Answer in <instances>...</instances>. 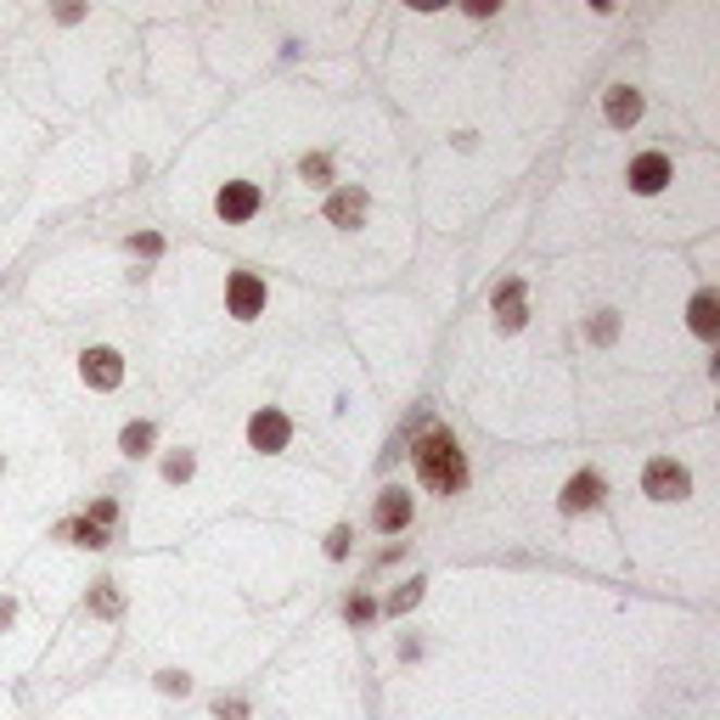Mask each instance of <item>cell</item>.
<instances>
[{
	"instance_id": "cell-1",
	"label": "cell",
	"mask_w": 720,
	"mask_h": 720,
	"mask_svg": "<svg viewBox=\"0 0 720 720\" xmlns=\"http://www.w3.org/2000/svg\"><path fill=\"white\" fill-rule=\"evenodd\" d=\"M411 462H417V479L439 489V496H456V489L468 484V456L462 445H456L445 429H429L417 445H411Z\"/></svg>"
},
{
	"instance_id": "cell-2",
	"label": "cell",
	"mask_w": 720,
	"mask_h": 720,
	"mask_svg": "<svg viewBox=\"0 0 720 720\" xmlns=\"http://www.w3.org/2000/svg\"><path fill=\"white\" fill-rule=\"evenodd\" d=\"M642 489L653 501H681L686 489H693V479H686V468L670 462V456H653V462L642 468Z\"/></svg>"
},
{
	"instance_id": "cell-3",
	"label": "cell",
	"mask_w": 720,
	"mask_h": 720,
	"mask_svg": "<svg viewBox=\"0 0 720 720\" xmlns=\"http://www.w3.org/2000/svg\"><path fill=\"white\" fill-rule=\"evenodd\" d=\"M259 186L253 181H225L220 186V198H214V209H220V220H232V225H243V220H253L259 214Z\"/></svg>"
},
{
	"instance_id": "cell-4",
	"label": "cell",
	"mask_w": 720,
	"mask_h": 720,
	"mask_svg": "<svg viewBox=\"0 0 720 720\" xmlns=\"http://www.w3.org/2000/svg\"><path fill=\"white\" fill-rule=\"evenodd\" d=\"M287 439H293V422H287L282 411H271V406L253 411V422H248V445H253V450L271 456V450H282Z\"/></svg>"
},
{
	"instance_id": "cell-5",
	"label": "cell",
	"mask_w": 720,
	"mask_h": 720,
	"mask_svg": "<svg viewBox=\"0 0 720 720\" xmlns=\"http://www.w3.org/2000/svg\"><path fill=\"white\" fill-rule=\"evenodd\" d=\"M225 299H232V315L237 321H253L259 310H265V282H259L253 271H237L232 287H225Z\"/></svg>"
},
{
	"instance_id": "cell-6",
	"label": "cell",
	"mask_w": 720,
	"mask_h": 720,
	"mask_svg": "<svg viewBox=\"0 0 720 720\" xmlns=\"http://www.w3.org/2000/svg\"><path fill=\"white\" fill-rule=\"evenodd\" d=\"M79 372H85L90 388H119L124 383V360H119V349H85Z\"/></svg>"
},
{
	"instance_id": "cell-7",
	"label": "cell",
	"mask_w": 720,
	"mask_h": 720,
	"mask_svg": "<svg viewBox=\"0 0 720 720\" xmlns=\"http://www.w3.org/2000/svg\"><path fill=\"white\" fill-rule=\"evenodd\" d=\"M367 220V191L360 186H344L326 198V225H338V232H355V225Z\"/></svg>"
},
{
	"instance_id": "cell-8",
	"label": "cell",
	"mask_w": 720,
	"mask_h": 720,
	"mask_svg": "<svg viewBox=\"0 0 720 720\" xmlns=\"http://www.w3.org/2000/svg\"><path fill=\"white\" fill-rule=\"evenodd\" d=\"M670 186V158L665 152H642L631 163V191H642V198H653V191Z\"/></svg>"
},
{
	"instance_id": "cell-9",
	"label": "cell",
	"mask_w": 720,
	"mask_h": 720,
	"mask_svg": "<svg viewBox=\"0 0 720 720\" xmlns=\"http://www.w3.org/2000/svg\"><path fill=\"white\" fill-rule=\"evenodd\" d=\"M372 523H377L383 535H400L406 523H411V496H406V489H383L377 507H372Z\"/></svg>"
},
{
	"instance_id": "cell-10",
	"label": "cell",
	"mask_w": 720,
	"mask_h": 720,
	"mask_svg": "<svg viewBox=\"0 0 720 720\" xmlns=\"http://www.w3.org/2000/svg\"><path fill=\"white\" fill-rule=\"evenodd\" d=\"M603 113H608V124H613V129H631V124L642 119V90H631V85H608Z\"/></svg>"
},
{
	"instance_id": "cell-11",
	"label": "cell",
	"mask_w": 720,
	"mask_h": 720,
	"mask_svg": "<svg viewBox=\"0 0 720 720\" xmlns=\"http://www.w3.org/2000/svg\"><path fill=\"white\" fill-rule=\"evenodd\" d=\"M592 507H603V479L597 473H574L563 484V512H592Z\"/></svg>"
},
{
	"instance_id": "cell-12",
	"label": "cell",
	"mask_w": 720,
	"mask_h": 720,
	"mask_svg": "<svg viewBox=\"0 0 720 720\" xmlns=\"http://www.w3.org/2000/svg\"><path fill=\"white\" fill-rule=\"evenodd\" d=\"M523 315H530V310H523V282H501L496 287V326H501V333H518Z\"/></svg>"
},
{
	"instance_id": "cell-13",
	"label": "cell",
	"mask_w": 720,
	"mask_h": 720,
	"mask_svg": "<svg viewBox=\"0 0 720 720\" xmlns=\"http://www.w3.org/2000/svg\"><path fill=\"white\" fill-rule=\"evenodd\" d=\"M57 541H69V546H85V551H102L113 546V530H102V523H90V518H74V523H62Z\"/></svg>"
},
{
	"instance_id": "cell-14",
	"label": "cell",
	"mask_w": 720,
	"mask_h": 720,
	"mask_svg": "<svg viewBox=\"0 0 720 720\" xmlns=\"http://www.w3.org/2000/svg\"><path fill=\"white\" fill-rule=\"evenodd\" d=\"M686 315H693V333H698V338H715V333H720V299H715L709 287L693 299V310H686Z\"/></svg>"
},
{
	"instance_id": "cell-15",
	"label": "cell",
	"mask_w": 720,
	"mask_h": 720,
	"mask_svg": "<svg viewBox=\"0 0 720 720\" xmlns=\"http://www.w3.org/2000/svg\"><path fill=\"white\" fill-rule=\"evenodd\" d=\"M85 608H90V613H102V619H119V613H124V597H119V585H113V580H102V585H90V597H85Z\"/></svg>"
},
{
	"instance_id": "cell-16",
	"label": "cell",
	"mask_w": 720,
	"mask_h": 720,
	"mask_svg": "<svg viewBox=\"0 0 720 720\" xmlns=\"http://www.w3.org/2000/svg\"><path fill=\"white\" fill-rule=\"evenodd\" d=\"M119 450L129 456V462H136V456H147V450H152V422H129V429L119 434Z\"/></svg>"
},
{
	"instance_id": "cell-17",
	"label": "cell",
	"mask_w": 720,
	"mask_h": 720,
	"mask_svg": "<svg viewBox=\"0 0 720 720\" xmlns=\"http://www.w3.org/2000/svg\"><path fill=\"white\" fill-rule=\"evenodd\" d=\"M417 597H422V580H406V585H395V592H388V613H406V608H417Z\"/></svg>"
},
{
	"instance_id": "cell-18",
	"label": "cell",
	"mask_w": 720,
	"mask_h": 720,
	"mask_svg": "<svg viewBox=\"0 0 720 720\" xmlns=\"http://www.w3.org/2000/svg\"><path fill=\"white\" fill-rule=\"evenodd\" d=\"M85 518H90V523H102V530H119V507H113V501H108V496H96V501H90V512H85Z\"/></svg>"
},
{
	"instance_id": "cell-19",
	"label": "cell",
	"mask_w": 720,
	"mask_h": 720,
	"mask_svg": "<svg viewBox=\"0 0 720 720\" xmlns=\"http://www.w3.org/2000/svg\"><path fill=\"white\" fill-rule=\"evenodd\" d=\"M163 479H170V484H186V479H191V450H175L170 462H163Z\"/></svg>"
},
{
	"instance_id": "cell-20",
	"label": "cell",
	"mask_w": 720,
	"mask_h": 720,
	"mask_svg": "<svg viewBox=\"0 0 720 720\" xmlns=\"http://www.w3.org/2000/svg\"><path fill=\"white\" fill-rule=\"evenodd\" d=\"M299 170H305V181H310V186H326V175H333V163H326L321 152H310V158L299 163Z\"/></svg>"
},
{
	"instance_id": "cell-21",
	"label": "cell",
	"mask_w": 720,
	"mask_h": 720,
	"mask_svg": "<svg viewBox=\"0 0 720 720\" xmlns=\"http://www.w3.org/2000/svg\"><path fill=\"white\" fill-rule=\"evenodd\" d=\"M344 613L355 619V625H367V619L377 613V603H372V597H349V603H344Z\"/></svg>"
},
{
	"instance_id": "cell-22",
	"label": "cell",
	"mask_w": 720,
	"mask_h": 720,
	"mask_svg": "<svg viewBox=\"0 0 720 720\" xmlns=\"http://www.w3.org/2000/svg\"><path fill=\"white\" fill-rule=\"evenodd\" d=\"M214 715H220V720H243L248 704H243V698H214Z\"/></svg>"
},
{
	"instance_id": "cell-23",
	"label": "cell",
	"mask_w": 720,
	"mask_h": 720,
	"mask_svg": "<svg viewBox=\"0 0 720 720\" xmlns=\"http://www.w3.org/2000/svg\"><path fill=\"white\" fill-rule=\"evenodd\" d=\"M349 530H333V535H326V558H349Z\"/></svg>"
},
{
	"instance_id": "cell-24",
	"label": "cell",
	"mask_w": 720,
	"mask_h": 720,
	"mask_svg": "<svg viewBox=\"0 0 720 720\" xmlns=\"http://www.w3.org/2000/svg\"><path fill=\"white\" fill-rule=\"evenodd\" d=\"M613 333H619V321H613V310H603V315H597V326H592V338H597V344H608Z\"/></svg>"
},
{
	"instance_id": "cell-25",
	"label": "cell",
	"mask_w": 720,
	"mask_h": 720,
	"mask_svg": "<svg viewBox=\"0 0 720 720\" xmlns=\"http://www.w3.org/2000/svg\"><path fill=\"white\" fill-rule=\"evenodd\" d=\"M129 248H136V253H147V259H152V253H163V237H158V232H141V237H136V243H129Z\"/></svg>"
},
{
	"instance_id": "cell-26",
	"label": "cell",
	"mask_w": 720,
	"mask_h": 720,
	"mask_svg": "<svg viewBox=\"0 0 720 720\" xmlns=\"http://www.w3.org/2000/svg\"><path fill=\"white\" fill-rule=\"evenodd\" d=\"M158 686H163V693H186V686H191V681H186L181 670H163V675H158Z\"/></svg>"
},
{
	"instance_id": "cell-27",
	"label": "cell",
	"mask_w": 720,
	"mask_h": 720,
	"mask_svg": "<svg viewBox=\"0 0 720 720\" xmlns=\"http://www.w3.org/2000/svg\"><path fill=\"white\" fill-rule=\"evenodd\" d=\"M12 613H17V603H12V597H0V631L12 625Z\"/></svg>"
}]
</instances>
